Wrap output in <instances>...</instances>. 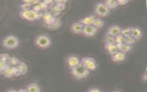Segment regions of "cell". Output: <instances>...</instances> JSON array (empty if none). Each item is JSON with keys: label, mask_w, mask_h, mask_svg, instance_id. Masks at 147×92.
<instances>
[{"label": "cell", "mask_w": 147, "mask_h": 92, "mask_svg": "<svg viewBox=\"0 0 147 92\" xmlns=\"http://www.w3.org/2000/svg\"><path fill=\"white\" fill-rule=\"evenodd\" d=\"M20 16L26 20L34 21L40 20L42 17V14L40 12H36L32 9H30L26 10H21L20 12Z\"/></svg>", "instance_id": "6da1fadb"}, {"label": "cell", "mask_w": 147, "mask_h": 92, "mask_svg": "<svg viewBox=\"0 0 147 92\" xmlns=\"http://www.w3.org/2000/svg\"><path fill=\"white\" fill-rule=\"evenodd\" d=\"M71 73L76 79H82L89 75L90 71L80 62L78 66L71 69Z\"/></svg>", "instance_id": "7a4b0ae2"}, {"label": "cell", "mask_w": 147, "mask_h": 92, "mask_svg": "<svg viewBox=\"0 0 147 92\" xmlns=\"http://www.w3.org/2000/svg\"><path fill=\"white\" fill-rule=\"evenodd\" d=\"M2 44L3 46L7 49H14L18 47L19 44L18 38L12 34L6 36L2 40Z\"/></svg>", "instance_id": "3957f363"}, {"label": "cell", "mask_w": 147, "mask_h": 92, "mask_svg": "<svg viewBox=\"0 0 147 92\" xmlns=\"http://www.w3.org/2000/svg\"><path fill=\"white\" fill-rule=\"evenodd\" d=\"M35 45L40 48H47L51 44V40L47 34H40L34 39Z\"/></svg>", "instance_id": "277c9868"}, {"label": "cell", "mask_w": 147, "mask_h": 92, "mask_svg": "<svg viewBox=\"0 0 147 92\" xmlns=\"http://www.w3.org/2000/svg\"><path fill=\"white\" fill-rule=\"evenodd\" d=\"M81 63L90 71H95L97 68V63L95 59L91 57L87 56L81 59Z\"/></svg>", "instance_id": "5b68a950"}, {"label": "cell", "mask_w": 147, "mask_h": 92, "mask_svg": "<svg viewBox=\"0 0 147 92\" xmlns=\"http://www.w3.org/2000/svg\"><path fill=\"white\" fill-rule=\"evenodd\" d=\"M110 10L106 7L104 3L98 2L97 3L94 7L95 13L100 17H105L108 15Z\"/></svg>", "instance_id": "8992f818"}, {"label": "cell", "mask_w": 147, "mask_h": 92, "mask_svg": "<svg viewBox=\"0 0 147 92\" xmlns=\"http://www.w3.org/2000/svg\"><path fill=\"white\" fill-rule=\"evenodd\" d=\"M81 62V60L80 59L75 55H70L68 56L66 59V63L68 65V66L71 68H73L77 66H78Z\"/></svg>", "instance_id": "52a82bcc"}, {"label": "cell", "mask_w": 147, "mask_h": 92, "mask_svg": "<svg viewBox=\"0 0 147 92\" xmlns=\"http://www.w3.org/2000/svg\"><path fill=\"white\" fill-rule=\"evenodd\" d=\"M122 30V28L120 26L118 25H113L108 28L106 33L115 37L121 34Z\"/></svg>", "instance_id": "ba28073f"}, {"label": "cell", "mask_w": 147, "mask_h": 92, "mask_svg": "<svg viewBox=\"0 0 147 92\" xmlns=\"http://www.w3.org/2000/svg\"><path fill=\"white\" fill-rule=\"evenodd\" d=\"M97 30H98V29L95 28L94 26H93L92 25H86V26H84L82 33L87 37H90L95 35Z\"/></svg>", "instance_id": "9c48e42d"}, {"label": "cell", "mask_w": 147, "mask_h": 92, "mask_svg": "<svg viewBox=\"0 0 147 92\" xmlns=\"http://www.w3.org/2000/svg\"><path fill=\"white\" fill-rule=\"evenodd\" d=\"M6 77L11 78L14 76H18V71L16 67H13L10 66H8L5 71L3 74Z\"/></svg>", "instance_id": "30bf717a"}, {"label": "cell", "mask_w": 147, "mask_h": 92, "mask_svg": "<svg viewBox=\"0 0 147 92\" xmlns=\"http://www.w3.org/2000/svg\"><path fill=\"white\" fill-rule=\"evenodd\" d=\"M83 28L84 25L79 21L74 22L71 26V30L75 34L82 33Z\"/></svg>", "instance_id": "8fae6325"}, {"label": "cell", "mask_w": 147, "mask_h": 92, "mask_svg": "<svg viewBox=\"0 0 147 92\" xmlns=\"http://www.w3.org/2000/svg\"><path fill=\"white\" fill-rule=\"evenodd\" d=\"M95 18L96 17L94 14H91L82 18L79 20V22H81L84 26L91 25H92Z\"/></svg>", "instance_id": "7c38bea8"}, {"label": "cell", "mask_w": 147, "mask_h": 92, "mask_svg": "<svg viewBox=\"0 0 147 92\" xmlns=\"http://www.w3.org/2000/svg\"><path fill=\"white\" fill-rule=\"evenodd\" d=\"M126 53H124L121 51L117 52L114 55H111V59L114 62H121L125 60Z\"/></svg>", "instance_id": "4fadbf2b"}, {"label": "cell", "mask_w": 147, "mask_h": 92, "mask_svg": "<svg viewBox=\"0 0 147 92\" xmlns=\"http://www.w3.org/2000/svg\"><path fill=\"white\" fill-rule=\"evenodd\" d=\"M18 75H25L28 71V66L23 62H20V63L16 66Z\"/></svg>", "instance_id": "5bb4252c"}, {"label": "cell", "mask_w": 147, "mask_h": 92, "mask_svg": "<svg viewBox=\"0 0 147 92\" xmlns=\"http://www.w3.org/2000/svg\"><path fill=\"white\" fill-rule=\"evenodd\" d=\"M105 48L107 51L111 55H114L117 52L119 51L118 47L116 44H105Z\"/></svg>", "instance_id": "9a60e30c"}, {"label": "cell", "mask_w": 147, "mask_h": 92, "mask_svg": "<svg viewBox=\"0 0 147 92\" xmlns=\"http://www.w3.org/2000/svg\"><path fill=\"white\" fill-rule=\"evenodd\" d=\"M142 36V30L141 28L138 27H133L132 32L131 36L133 37L135 40L140 39Z\"/></svg>", "instance_id": "2e32d148"}, {"label": "cell", "mask_w": 147, "mask_h": 92, "mask_svg": "<svg viewBox=\"0 0 147 92\" xmlns=\"http://www.w3.org/2000/svg\"><path fill=\"white\" fill-rule=\"evenodd\" d=\"M26 89L28 92H40L41 89L38 84L36 83H31L27 85Z\"/></svg>", "instance_id": "e0dca14e"}, {"label": "cell", "mask_w": 147, "mask_h": 92, "mask_svg": "<svg viewBox=\"0 0 147 92\" xmlns=\"http://www.w3.org/2000/svg\"><path fill=\"white\" fill-rule=\"evenodd\" d=\"M119 51H121L124 53H126L130 51L133 47L132 45H130L128 44H126L125 43L122 44H117Z\"/></svg>", "instance_id": "ac0fdd59"}, {"label": "cell", "mask_w": 147, "mask_h": 92, "mask_svg": "<svg viewBox=\"0 0 147 92\" xmlns=\"http://www.w3.org/2000/svg\"><path fill=\"white\" fill-rule=\"evenodd\" d=\"M43 18L47 24H52L55 21V16L52 15L51 13H45L44 15Z\"/></svg>", "instance_id": "d6986e66"}, {"label": "cell", "mask_w": 147, "mask_h": 92, "mask_svg": "<svg viewBox=\"0 0 147 92\" xmlns=\"http://www.w3.org/2000/svg\"><path fill=\"white\" fill-rule=\"evenodd\" d=\"M105 5L106 6V7L110 10V9H113L116 8L118 6V2L117 1H113V0H108L104 2Z\"/></svg>", "instance_id": "ffe728a7"}, {"label": "cell", "mask_w": 147, "mask_h": 92, "mask_svg": "<svg viewBox=\"0 0 147 92\" xmlns=\"http://www.w3.org/2000/svg\"><path fill=\"white\" fill-rule=\"evenodd\" d=\"M105 25V21L100 18L96 17L92 25L94 26L97 29L102 28Z\"/></svg>", "instance_id": "44dd1931"}, {"label": "cell", "mask_w": 147, "mask_h": 92, "mask_svg": "<svg viewBox=\"0 0 147 92\" xmlns=\"http://www.w3.org/2000/svg\"><path fill=\"white\" fill-rule=\"evenodd\" d=\"M21 61L20 59L17 57L16 56H11L9 59L7 63L9 66H13V67H16L20 62Z\"/></svg>", "instance_id": "7402d4cb"}, {"label": "cell", "mask_w": 147, "mask_h": 92, "mask_svg": "<svg viewBox=\"0 0 147 92\" xmlns=\"http://www.w3.org/2000/svg\"><path fill=\"white\" fill-rule=\"evenodd\" d=\"M103 40L105 43V44H115V37H113L107 33H106Z\"/></svg>", "instance_id": "603a6c76"}, {"label": "cell", "mask_w": 147, "mask_h": 92, "mask_svg": "<svg viewBox=\"0 0 147 92\" xmlns=\"http://www.w3.org/2000/svg\"><path fill=\"white\" fill-rule=\"evenodd\" d=\"M132 29H133V27H128L125 29H122L121 32V34L125 37L131 36Z\"/></svg>", "instance_id": "cb8c5ba5"}, {"label": "cell", "mask_w": 147, "mask_h": 92, "mask_svg": "<svg viewBox=\"0 0 147 92\" xmlns=\"http://www.w3.org/2000/svg\"><path fill=\"white\" fill-rule=\"evenodd\" d=\"M125 41V37L121 34L115 37V43L116 44H123Z\"/></svg>", "instance_id": "d4e9b609"}, {"label": "cell", "mask_w": 147, "mask_h": 92, "mask_svg": "<svg viewBox=\"0 0 147 92\" xmlns=\"http://www.w3.org/2000/svg\"><path fill=\"white\" fill-rule=\"evenodd\" d=\"M10 56L8 54V53H1L0 54V60L7 63L9 59L10 58Z\"/></svg>", "instance_id": "484cf974"}, {"label": "cell", "mask_w": 147, "mask_h": 92, "mask_svg": "<svg viewBox=\"0 0 147 92\" xmlns=\"http://www.w3.org/2000/svg\"><path fill=\"white\" fill-rule=\"evenodd\" d=\"M135 41H136V40L131 36L125 37L124 43H125L126 44L132 45L134 43H135Z\"/></svg>", "instance_id": "4316f807"}, {"label": "cell", "mask_w": 147, "mask_h": 92, "mask_svg": "<svg viewBox=\"0 0 147 92\" xmlns=\"http://www.w3.org/2000/svg\"><path fill=\"white\" fill-rule=\"evenodd\" d=\"M8 66L9 64L7 63L0 60V73L3 74L6 68L8 67Z\"/></svg>", "instance_id": "83f0119b"}, {"label": "cell", "mask_w": 147, "mask_h": 92, "mask_svg": "<svg viewBox=\"0 0 147 92\" xmlns=\"http://www.w3.org/2000/svg\"><path fill=\"white\" fill-rule=\"evenodd\" d=\"M129 2V1L128 0H118L117 2L118 4V6H123V5H126L128 2Z\"/></svg>", "instance_id": "f1b7e54d"}, {"label": "cell", "mask_w": 147, "mask_h": 92, "mask_svg": "<svg viewBox=\"0 0 147 92\" xmlns=\"http://www.w3.org/2000/svg\"><path fill=\"white\" fill-rule=\"evenodd\" d=\"M87 92H101V91H100L99 89L94 87V88H91V89H90L87 91Z\"/></svg>", "instance_id": "f546056e"}, {"label": "cell", "mask_w": 147, "mask_h": 92, "mask_svg": "<svg viewBox=\"0 0 147 92\" xmlns=\"http://www.w3.org/2000/svg\"><path fill=\"white\" fill-rule=\"evenodd\" d=\"M143 79L145 80H147V67H146V69L143 75Z\"/></svg>", "instance_id": "4dcf8cb0"}, {"label": "cell", "mask_w": 147, "mask_h": 92, "mask_svg": "<svg viewBox=\"0 0 147 92\" xmlns=\"http://www.w3.org/2000/svg\"><path fill=\"white\" fill-rule=\"evenodd\" d=\"M18 92H28L26 89H21L18 90Z\"/></svg>", "instance_id": "1f68e13d"}, {"label": "cell", "mask_w": 147, "mask_h": 92, "mask_svg": "<svg viewBox=\"0 0 147 92\" xmlns=\"http://www.w3.org/2000/svg\"><path fill=\"white\" fill-rule=\"evenodd\" d=\"M6 92H18V90H16L14 89H9L7 90Z\"/></svg>", "instance_id": "d6a6232c"}, {"label": "cell", "mask_w": 147, "mask_h": 92, "mask_svg": "<svg viewBox=\"0 0 147 92\" xmlns=\"http://www.w3.org/2000/svg\"><path fill=\"white\" fill-rule=\"evenodd\" d=\"M111 92H121V91H117V90H115V91H113Z\"/></svg>", "instance_id": "836d02e7"}, {"label": "cell", "mask_w": 147, "mask_h": 92, "mask_svg": "<svg viewBox=\"0 0 147 92\" xmlns=\"http://www.w3.org/2000/svg\"><path fill=\"white\" fill-rule=\"evenodd\" d=\"M146 7H147V1H146Z\"/></svg>", "instance_id": "e575fe53"}]
</instances>
